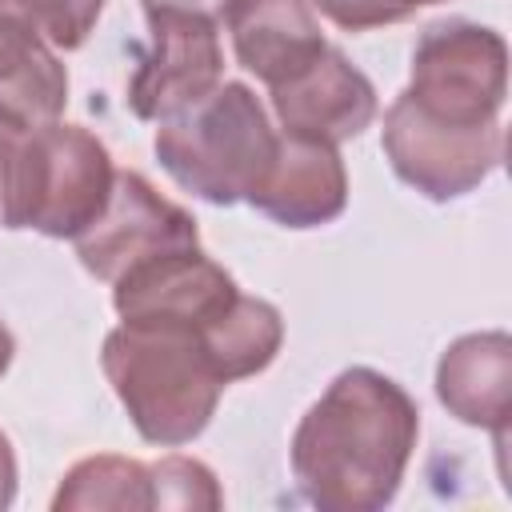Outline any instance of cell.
<instances>
[{
    "label": "cell",
    "mask_w": 512,
    "mask_h": 512,
    "mask_svg": "<svg viewBox=\"0 0 512 512\" xmlns=\"http://www.w3.org/2000/svg\"><path fill=\"white\" fill-rule=\"evenodd\" d=\"M416 436L420 408L392 376L344 368L292 432V480L320 512H380L400 492Z\"/></svg>",
    "instance_id": "obj_1"
},
{
    "label": "cell",
    "mask_w": 512,
    "mask_h": 512,
    "mask_svg": "<svg viewBox=\"0 0 512 512\" xmlns=\"http://www.w3.org/2000/svg\"><path fill=\"white\" fill-rule=\"evenodd\" d=\"M100 368L140 440L160 448L192 444L224 392L200 328L176 320H120L104 336Z\"/></svg>",
    "instance_id": "obj_2"
},
{
    "label": "cell",
    "mask_w": 512,
    "mask_h": 512,
    "mask_svg": "<svg viewBox=\"0 0 512 512\" xmlns=\"http://www.w3.org/2000/svg\"><path fill=\"white\" fill-rule=\"evenodd\" d=\"M276 136L256 92L240 80H220L192 108L160 120L152 152L184 192L228 208L264 180Z\"/></svg>",
    "instance_id": "obj_3"
},
{
    "label": "cell",
    "mask_w": 512,
    "mask_h": 512,
    "mask_svg": "<svg viewBox=\"0 0 512 512\" xmlns=\"http://www.w3.org/2000/svg\"><path fill=\"white\" fill-rule=\"evenodd\" d=\"M112 176L116 164L96 132L60 120L32 124L20 132L8 160L0 224L72 240L104 208Z\"/></svg>",
    "instance_id": "obj_4"
},
{
    "label": "cell",
    "mask_w": 512,
    "mask_h": 512,
    "mask_svg": "<svg viewBox=\"0 0 512 512\" xmlns=\"http://www.w3.org/2000/svg\"><path fill=\"white\" fill-rule=\"evenodd\" d=\"M404 96L444 124H496L508 96L504 36L476 20L428 24L412 48V76Z\"/></svg>",
    "instance_id": "obj_5"
},
{
    "label": "cell",
    "mask_w": 512,
    "mask_h": 512,
    "mask_svg": "<svg viewBox=\"0 0 512 512\" xmlns=\"http://www.w3.org/2000/svg\"><path fill=\"white\" fill-rule=\"evenodd\" d=\"M380 148L408 188L436 204H448L476 192L496 172L504 156V128L500 120L480 128L432 120L400 92L384 112Z\"/></svg>",
    "instance_id": "obj_6"
},
{
    "label": "cell",
    "mask_w": 512,
    "mask_h": 512,
    "mask_svg": "<svg viewBox=\"0 0 512 512\" xmlns=\"http://www.w3.org/2000/svg\"><path fill=\"white\" fill-rule=\"evenodd\" d=\"M72 244H76L80 264L96 280L112 284L120 272H128L132 264L156 252L196 248L200 228H196V216L180 208L176 200L160 196L148 176L132 168H116L104 208L84 232L72 236Z\"/></svg>",
    "instance_id": "obj_7"
},
{
    "label": "cell",
    "mask_w": 512,
    "mask_h": 512,
    "mask_svg": "<svg viewBox=\"0 0 512 512\" xmlns=\"http://www.w3.org/2000/svg\"><path fill=\"white\" fill-rule=\"evenodd\" d=\"M152 48L128 80V108L136 120H168L204 100L224 72L216 20L188 12H152Z\"/></svg>",
    "instance_id": "obj_8"
},
{
    "label": "cell",
    "mask_w": 512,
    "mask_h": 512,
    "mask_svg": "<svg viewBox=\"0 0 512 512\" xmlns=\"http://www.w3.org/2000/svg\"><path fill=\"white\" fill-rule=\"evenodd\" d=\"M240 296L236 280L196 248L156 252L112 280V308L120 320H176L208 328Z\"/></svg>",
    "instance_id": "obj_9"
},
{
    "label": "cell",
    "mask_w": 512,
    "mask_h": 512,
    "mask_svg": "<svg viewBox=\"0 0 512 512\" xmlns=\"http://www.w3.org/2000/svg\"><path fill=\"white\" fill-rule=\"evenodd\" d=\"M272 112L284 132L344 144L360 136L376 120V88L372 80L332 44L320 48L296 76L268 88Z\"/></svg>",
    "instance_id": "obj_10"
},
{
    "label": "cell",
    "mask_w": 512,
    "mask_h": 512,
    "mask_svg": "<svg viewBox=\"0 0 512 512\" xmlns=\"http://www.w3.org/2000/svg\"><path fill=\"white\" fill-rule=\"evenodd\" d=\"M248 204L284 228L332 224L348 204V172L336 144L280 132L276 156L264 180L248 192Z\"/></svg>",
    "instance_id": "obj_11"
},
{
    "label": "cell",
    "mask_w": 512,
    "mask_h": 512,
    "mask_svg": "<svg viewBox=\"0 0 512 512\" xmlns=\"http://www.w3.org/2000/svg\"><path fill=\"white\" fill-rule=\"evenodd\" d=\"M224 28L236 64L268 88L296 76L324 48L312 0H228Z\"/></svg>",
    "instance_id": "obj_12"
},
{
    "label": "cell",
    "mask_w": 512,
    "mask_h": 512,
    "mask_svg": "<svg viewBox=\"0 0 512 512\" xmlns=\"http://www.w3.org/2000/svg\"><path fill=\"white\" fill-rule=\"evenodd\" d=\"M436 400L468 428H488L504 444L512 416V336L468 332L440 352Z\"/></svg>",
    "instance_id": "obj_13"
},
{
    "label": "cell",
    "mask_w": 512,
    "mask_h": 512,
    "mask_svg": "<svg viewBox=\"0 0 512 512\" xmlns=\"http://www.w3.org/2000/svg\"><path fill=\"white\" fill-rule=\"evenodd\" d=\"M68 72L20 0H0V112L20 124L60 120Z\"/></svg>",
    "instance_id": "obj_14"
},
{
    "label": "cell",
    "mask_w": 512,
    "mask_h": 512,
    "mask_svg": "<svg viewBox=\"0 0 512 512\" xmlns=\"http://www.w3.org/2000/svg\"><path fill=\"white\" fill-rule=\"evenodd\" d=\"M56 512H136V508H156V488H152V464L132 460V456H84L76 460L52 496Z\"/></svg>",
    "instance_id": "obj_15"
},
{
    "label": "cell",
    "mask_w": 512,
    "mask_h": 512,
    "mask_svg": "<svg viewBox=\"0 0 512 512\" xmlns=\"http://www.w3.org/2000/svg\"><path fill=\"white\" fill-rule=\"evenodd\" d=\"M152 488L156 508H204L216 512L224 504V492L216 484V472L192 456H160L152 460Z\"/></svg>",
    "instance_id": "obj_16"
},
{
    "label": "cell",
    "mask_w": 512,
    "mask_h": 512,
    "mask_svg": "<svg viewBox=\"0 0 512 512\" xmlns=\"http://www.w3.org/2000/svg\"><path fill=\"white\" fill-rule=\"evenodd\" d=\"M20 8L32 16V24L44 32L52 48L72 52L92 36L104 0H20Z\"/></svg>",
    "instance_id": "obj_17"
},
{
    "label": "cell",
    "mask_w": 512,
    "mask_h": 512,
    "mask_svg": "<svg viewBox=\"0 0 512 512\" xmlns=\"http://www.w3.org/2000/svg\"><path fill=\"white\" fill-rule=\"evenodd\" d=\"M336 28L344 32H368V28H384V24H400L408 20L416 8L428 4H444V0H312Z\"/></svg>",
    "instance_id": "obj_18"
},
{
    "label": "cell",
    "mask_w": 512,
    "mask_h": 512,
    "mask_svg": "<svg viewBox=\"0 0 512 512\" xmlns=\"http://www.w3.org/2000/svg\"><path fill=\"white\" fill-rule=\"evenodd\" d=\"M144 4V16L152 12H188V16H208V20H220L228 0H140Z\"/></svg>",
    "instance_id": "obj_19"
},
{
    "label": "cell",
    "mask_w": 512,
    "mask_h": 512,
    "mask_svg": "<svg viewBox=\"0 0 512 512\" xmlns=\"http://www.w3.org/2000/svg\"><path fill=\"white\" fill-rule=\"evenodd\" d=\"M16 500V452L12 440L0 432V512Z\"/></svg>",
    "instance_id": "obj_20"
},
{
    "label": "cell",
    "mask_w": 512,
    "mask_h": 512,
    "mask_svg": "<svg viewBox=\"0 0 512 512\" xmlns=\"http://www.w3.org/2000/svg\"><path fill=\"white\" fill-rule=\"evenodd\" d=\"M24 128H32V124H20V120H12V116H4V112H0V204H4L8 160H12V148H16V140H20V132H24Z\"/></svg>",
    "instance_id": "obj_21"
},
{
    "label": "cell",
    "mask_w": 512,
    "mask_h": 512,
    "mask_svg": "<svg viewBox=\"0 0 512 512\" xmlns=\"http://www.w3.org/2000/svg\"><path fill=\"white\" fill-rule=\"evenodd\" d=\"M12 356H16V340H12V332H8V324L0 320V376L8 372V364H12Z\"/></svg>",
    "instance_id": "obj_22"
}]
</instances>
